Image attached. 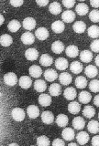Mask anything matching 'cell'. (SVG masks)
I'll return each instance as SVG.
<instances>
[{"mask_svg":"<svg viewBox=\"0 0 99 146\" xmlns=\"http://www.w3.org/2000/svg\"><path fill=\"white\" fill-rule=\"evenodd\" d=\"M11 116H12L13 120H14V121H24V119L26 117V113H25L23 109H21L19 107H16V108H14L12 110Z\"/></svg>","mask_w":99,"mask_h":146,"instance_id":"obj_1","label":"cell"},{"mask_svg":"<svg viewBox=\"0 0 99 146\" xmlns=\"http://www.w3.org/2000/svg\"><path fill=\"white\" fill-rule=\"evenodd\" d=\"M19 79H17V75L14 72H8L4 76V82L7 86H15L17 82H19Z\"/></svg>","mask_w":99,"mask_h":146,"instance_id":"obj_2","label":"cell"},{"mask_svg":"<svg viewBox=\"0 0 99 146\" xmlns=\"http://www.w3.org/2000/svg\"><path fill=\"white\" fill-rule=\"evenodd\" d=\"M35 35L32 34V32H30V31H26L24 32L23 34L21 35V41H22V43L25 44V45H31V44H33L34 43V41H35Z\"/></svg>","mask_w":99,"mask_h":146,"instance_id":"obj_3","label":"cell"},{"mask_svg":"<svg viewBox=\"0 0 99 146\" xmlns=\"http://www.w3.org/2000/svg\"><path fill=\"white\" fill-rule=\"evenodd\" d=\"M49 36H50L49 30L46 29V27H40L38 29H36V31H35V36L39 40H41V41L46 40L49 38Z\"/></svg>","mask_w":99,"mask_h":146,"instance_id":"obj_4","label":"cell"},{"mask_svg":"<svg viewBox=\"0 0 99 146\" xmlns=\"http://www.w3.org/2000/svg\"><path fill=\"white\" fill-rule=\"evenodd\" d=\"M75 19V13L71 10V9H67L62 13V20L65 23H72Z\"/></svg>","mask_w":99,"mask_h":146,"instance_id":"obj_5","label":"cell"},{"mask_svg":"<svg viewBox=\"0 0 99 146\" xmlns=\"http://www.w3.org/2000/svg\"><path fill=\"white\" fill-rule=\"evenodd\" d=\"M62 139H64L65 141H71L74 139L75 137V132L74 131L73 128H69V127H65L64 131L62 132Z\"/></svg>","mask_w":99,"mask_h":146,"instance_id":"obj_6","label":"cell"},{"mask_svg":"<svg viewBox=\"0 0 99 146\" xmlns=\"http://www.w3.org/2000/svg\"><path fill=\"white\" fill-rule=\"evenodd\" d=\"M44 78L46 80L52 82L56 80L59 78V76H58V73L55 70H53V68H48V70L44 71Z\"/></svg>","mask_w":99,"mask_h":146,"instance_id":"obj_7","label":"cell"},{"mask_svg":"<svg viewBox=\"0 0 99 146\" xmlns=\"http://www.w3.org/2000/svg\"><path fill=\"white\" fill-rule=\"evenodd\" d=\"M36 25H37V23H36V20L34 19L33 17H26L25 19L23 20V23H22V26L25 29H27L28 31H31L32 29H34L36 27Z\"/></svg>","mask_w":99,"mask_h":146,"instance_id":"obj_8","label":"cell"},{"mask_svg":"<svg viewBox=\"0 0 99 146\" xmlns=\"http://www.w3.org/2000/svg\"><path fill=\"white\" fill-rule=\"evenodd\" d=\"M59 81L62 85H64V86H67L72 83V81H73V77L68 72H62L59 75Z\"/></svg>","mask_w":99,"mask_h":146,"instance_id":"obj_9","label":"cell"},{"mask_svg":"<svg viewBox=\"0 0 99 146\" xmlns=\"http://www.w3.org/2000/svg\"><path fill=\"white\" fill-rule=\"evenodd\" d=\"M52 29L54 33L60 34L62 33L65 29V25L64 22L62 20H56L52 24Z\"/></svg>","mask_w":99,"mask_h":146,"instance_id":"obj_10","label":"cell"},{"mask_svg":"<svg viewBox=\"0 0 99 146\" xmlns=\"http://www.w3.org/2000/svg\"><path fill=\"white\" fill-rule=\"evenodd\" d=\"M19 84L20 86V88L24 90H28L30 88L31 85H32V80H31L30 77L29 76H21L19 78Z\"/></svg>","mask_w":99,"mask_h":146,"instance_id":"obj_11","label":"cell"},{"mask_svg":"<svg viewBox=\"0 0 99 146\" xmlns=\"http://www.w3.org/2000/svg\"><path fill=\"white\" fill-rule=\"evenodd\" d=\"M25 57L29 61H34L39 58V51L34 48H28L25 52Z\"/></svg>","mask_w":99,"mask_h":146,"instance_id":"obj_12","label":"cell"},{"mask_svg":"<svg viewBox=\"0 0 99 146\" xmlns=\"http://www.w3.org/2000/svg\"><path fill=\"white\" fill-rule=\"evenodd\" d=\"M39 103L41 105L42 107H48L52 104V96L49 94L42 93L39 96Z\"/></svg>","mask_w":99,"mask_h":146,"instance_id":"obj_13","label":"cell"},{"mask_svg":"<svg viewBox=\"0 0 99 146\" xmlns=\"http://www.w3.org/2000/svg\"><path fill=\"white\" fill-rule=\"evenodd\" d=\"M64 96L66 100H73L76 98V96H77V91H76L75 88H74V87H69V88H66L64 90Z\"/></svg>","mask_w":99,"mask_h":146,"instance_id":"obj_14","label":"cell"},{"mask_svg":"<svg viewBox=\"0 0 99 146\" xmlns=\"http://www.w3.org/2000/svg\"><path fill=\"white\" fill-rule=\"evenodd\" d=\"M72 125H73L74 129L81 131L85 127V121L84 120L83 117H75L73 120Z\"/></svg>","mask_w":99,"mask_h":146,"instance_id":"obj_15","label":"cell"},{"mask_svg":"<svg viewBox=\"0 0 99 146\" xmlns=\"http://www.w3.org/2000/svg\"><path fill=\"white\" fill-rule=\"evenodd\" d=\"M65 53L69 58H76L80 54L79 48L75 45H70L65 48Z\"/></svg>","mask_w":99,"mask_h":146,"instance_id":"obj_16","label":"cell"},{"mask_svg":"<svg viewBox=\"0 0 99 146\" xmlns=\"http://www.w3.org/2000/svg\"><path fill=\"white\" fill-rule=\"evenodd\" d=\"M41 121L45 124H52L54 121V115L50 111H45L41 113Z\"/></svg>","mask_w":99,"mask_h":146,"instance_id":"obj_17","label":"cell"},{"mask_svg":"<svg viewBox=\"0 0 99 146\" xmlns=\"http://www.w3.org/2000/svg\"><path fill=\"white\" fill-rule=\"evenodd\" d=\"M75 12L77 13V15L83 17L89 12V7L85 3H79L75 7Z\"/></svg>","mask_w":99,"mask_h":146,"instance_id":"obj_18","label":"cell"},{"mask_svg":"<svg viewBox=\"0 0 99 146\" xmlns=\"http://www.w3.org/2000/svg\"><path fill=\"white\" fill-rule=\"evenodd\" d=\"M78 100H79V102L83 103V104H87L91 102L92 100V95L90 94L88 91L86 90H83L81 91L78 95Z\"/></svg>","mask_w":99,"mask_h":146,"instance_id":"obj_19","label":"cell"},{"mask_svg":"<svg viewBox=\"0 0 99 146\" xmlns=\"http://www.w3.org/2000/svg\"><path fill=\"white\" fill-rule=\"evenodd\" d=\"M79 56H80L81 61L84 62V63L91 62L92 59H93V57H94L92 51H90V50H87V49L83 50V51L79 54Z\"/></svg>","mask_w":99,"mask_h":146,"instance_id":"obj_20","label":"cell"},{"mask_svg":"<svg viewBox=\"0 0 99 146\" xmlns=\"http://www.w3.org/2000/svg\"><path fill=\"white\" fill-rule=\"evenodd\" d=\"M54 65H55V68H57V70H66L67 68H68L69 63H68V60H67L66 58H57L56 60H55Z\"/></svg>","mask_w":99,"mask_h":146,"instance_id":"obj_21","label":"cell"},{"mask_svg":"<svg viewBox=\"0 0 99 146\" xmlns=\"http://www.w3.org/2000/svg\"><path fill=\"white\" fill-rule=\"evenodd\" d=\"M27 114L30 119H36L39 115V110L36 105H29L27 108Z\"/></svg>","mask_w":99,"mask_h":146,"instance_id":"obj_22","label":"cell"},{"mask_svg":"<svg viewBox=\"0 0 99 146\" xmlns=\"http://www.w3.org/2000/svg\"><path fill=\"white\" fill-rule=\"evenodd\" d=\"M89 134L85 131H80L79 133L76 135V141L77 143L80 145H84L89 141Z\"/></svg>","mask_w":99,"mask_h":146,"instance_id":"obj_23","label":"cell"},{"mask_svg":"<svg viewBox=\"0 0 99 146\" xmlns=\"http://www.w3.org/2000/svg\"><path fill=\"white\" fill-rule=\"evenodd\" d=\"M64 49H65L64 44L62 43V41L57 40L52 44V52L55 54H61L64 52Z\"/></svg>","mask_w":99,"mask_h":146,"instance_id":"obj_24","label":"cell"},{"mask_svg":"<svg viewBox=\"0 0 99 146\" xmlns=\"http://www.w3.org/2000/svg\"><path fill=\"white\" fill-rule=\"evenodd\" d=\"M39 63L40 65H42L44 67H49L53 63V58L51 55H49L47 53L42 54L39 58Z\"/></svg>","mask_w":99,"mask_h":146,"instance_id":"obj_25","label":"cell"},{"mask_svg":"<svg viewBox=\"0 0 99 146\" xmlns=\"http://www.w3.org/2000/svg\"><path fill=\"white\" fill-rule=\"evenodd\" d=\"M55 122L59 127L65 128L69 122V118L67 117L65 114H59V115L56 117Z\"/></svg>","mask_w":99,"mask_h":146,"instance_id":"obj_26","label":"cell"},{"mask_svg":"<svg viewBox=\"0 0 99 146\" xmlns=\"http://www.w3.org/2000/svg\"><path fill=\"white\" fill-rule=\"evenodd\" d=\"M29 73L32 78H39L42 75V70L38 65H32L29 68Z\"/></svg>","mask_w":99,"mask_h":146,"instance_id":"obj_27","label":"cell"},{"mask_svg":"<svg viewBox=\"0 0 99 146\" xmlns=\"http://www.w3.org/2000/svg\"><path fill=\"white\" fill-rule=\"evenodd\" d=\"M70 70L74 74H79L83 71V65L80 61H73L70 64Z\"/></svg>","mask_w":99,"mask_h":146,"instance_id":"obj_28","label":"cell"},{"mask_svg":"<svg viewBox=\"0 0 99 146\" xmlns=\"http://www.w3.org/2000/svg\"><path fill=\"white\" fill-rule=\"evenodd\" d=\"M49 92L51 96H54V97H57L59 96L62 92V88L61 85L58 83H52L51 86L49 87Z\"/></svg>","mask_w":99,"mask_h":146,"instance_id":"obj_29","label":"cell"},{"mask_svg":"<svg viewBox=\"0 0 99 146\" xmlns=\"http://www.w3.org/2000/svg\"><path fill=\"white\" fill-rule=\"evenodd\" d=\"M83 115L87 119H92L96 115V110L91 105H86L83 109Z\"/></svg>","mask_w":99,"mask_h":146,"instance_id":"obj_30","label":"cell"},{"mask_svg":"<svg viewBox=\"0 0 99 146\" xmlns=\"http://www.w3.org/2000/svg\"><path fill=\"white\" fill-rule=\"evenodd\" d=\"M49 11L51 12L52 15H59L62 12V7L61 4L58 2H52L49 5Z\"/></svg>","mask_w":99,"mask_h":146,"instance_id":"obj_31","label":"cell"},{"mask_svg":"<svg viewBox=\"0 0 99 146\" xmlns=\"http://www.w3.org/2000/svg\"><path fill=\"white\" fill-rule=\"evenodd\" d=\"M73 29L75 33L81 34V33H84V32L86 30V25H85V23L83 21H76L74 22Z\"/></svg>","mask_w":99,"mask_h":146,"instance_id":"obj_32","label":"cell"},{"mask_svg":"<svg viewBox=\"0 0 99 146\" xmlns=\"http://www.w3.org/2000/svg\"><path fill=\"white\" fill-rule=\"evenodd\" d=\"M84 73H85V76L90 78V79H92V78H94L97 75V73H98L97 68L96 66L89 65L84 68Z\"/></svg>","mask_w":99,"mask_h":146,"instance_id":"obj_33","label":"cell"},{"mask_svg":"<svg viewBox=\"0 0 99 146\" xmlns=\"http://www.w3.org/2000/svg\"><path fill=\"white\" fill-rule=\"evenodd\" d=\"M87 33L90 38L97 39L99 38V27L96 25L90 26L87 29Z\"/></svg>","mask_w":99,"mask_h":146,"instance_id":"obj_34","label":"cell"},{"mask_svg":"<svg viewBox=\"0 0 99 146\" xmlns=\"http://www.w3.org/2000/svg\"><path fill=\"white\" fill-rule=\"evenodd\" d=\"M87 130L90 131V133L96 134L99 131V122L97 121H90L87 124Z\"/></svg>","mask_w":99,"mask_h":146,"instance_id":"obj_35","label":"cell"},{"mask_svg":"<svg viewBox=\"0 0 99 146\" xmlns=\"http://www.w3.org/2000/svg\"><path fill=\"white\" fill-rule=\"evenodd\" d=\"M34 89L38 92H43L47 89V84L43 80H37L34 82Z\"/></svg>","mask_w":99,"mask_h":146,"instance_id":"obj_36","label":"cell"},{"mask_svg":"<svg viewBox=\"0 0 99 146\" xmlns=\"http://www.w3.org/2000/svg\"><path fill=\"white\" fill-rule=\"evenodd\" d=\"M21 27V24L19 20L17 19H12L11 21H9L7 25V29H9V31L13 32V33H15V32L19 31Z\"/></svg>","mask_w":99,"mask_h":146,"instance_id":"obj_37","label":"cell"},{"mask_svg":"<svg viewBox=\"0 0 99 146\" xmlns=\"http://www.w3.org/2000/svg\"><path fill=\"white\" fill-rule=\"evenodd\" d=\"M12 43H13V38L10 35L3 34L1 36V38H0V44H1L3 47H9Z\"/></svg>","mask_w":99,"mask_h":146,"instance_id":"obj_38","label":"cell"},{"mask_svg":"<svg viewBox=\"0 0 99 146\" xmlns=\"http://www.w3.org/2000/svg\"><path fill=\"white\" fill-rule=\"evenodd\" d=\"M68 111L71 114H77L81 111V104L76 102H72L68 104Z\"/></svg>","mask_w":99,"mask_h":146,"instance_id":"obj_39","label":"cell"},{"mask_svg":"<svg viewBox=\"0 0 99 146\" xmlns=\"http://www.w3.org/2000/svg\"><path fill=\"white\" fill-rule=\"evenodd\" d=\"M87 80L86 78L84 77V76H78L77 78L75 79V86L76 88L78 89H84L85 87L87 86Z\"/></svg>","mask_w":99,"mask_h":146,"instance_id":"obj_40","label":"cell"},{"mask_svg":"<svg viewBox=\"0 0 99 146\" xmlns=\"http://www.w3.org/2000/svg\"><path fill=\"white\" fill-rule=\"evenodd\" d=\"M36 144L39 145V146H48L51 144V141H50L49 138L47 136L45 135H41L37 138V143Z\"/></svg>","mask_w":99,"mask_h":146,"instance_id":"obj_41","label":"cell"},{"mask_svg":"<svg viewBox=\"0 0 99 146\" xmlns=\"http://www.w3.org/2000/svg\"><path fill=\"white\" fill-rule=\"evenodd\" d=\"M89 19L94 23L99 22V10L98 9H94L89 13Z\"/></svg>","mask_w":99,"mask_h":146,"instance_id":"obj_42","label":"cell"},{"mask_svg":"<svg viewBox=\"0 0 99 146\" xmlns=\"http://www.w3.org/2000/svg\"><path fill=\"white\" fill-rule=\"evenodd\" d=\"M89 89L92 92H99V80H93L90 81L89 83Z\"/></svg>","mask_w":99,"mask_h":146,"instance_id":"obj_43","label":"cell"},{"mask_svg":"<svg viewBox=\"0 0 99 146\" xmlns=\"http://www.w3.org/2000/svg\"><path fill=\"white\" fill-rule=\"evenodd\" d=\"M90 48H91V50L96 53H99V39H94L93 42L91 43V46H90Z\"/></svg>","mask_w":99,"mask_h":146,"instance_id":"obj_44","label":"cell"},{"mask_svg":"<svg viewBox=\"0 0 99 146\" xmlns=\"http://www.w3.org/2000/svg\"><path fill=\"white\" fill-rule=\"evenodd\" d=\"M62 5H64V7H66L67 9H71L72 7H74V6L75 5V1L74 0H64V1H62Z\"/></svg>","mask_w":99,"mask_h":146,"instance_id":"obj_45","label":"cell"},{"mask_svg":"<svg viewBox=\"0 0 99 146\" xmlns=\"http://www.w3.org/2000/svg\"><path fill=\"white\" fill-rule=\"evenodd\" d=\"M52 144L54 145V146H64L65 145V143H64V140H62L60 138H57V139H55L54 141H52Z\"/></svg>","mask_w":99,"mask_h":146,"instance_id":"obj_46","label":"cell"},{"mask_svg":"<svg viewBox=\"0 0 99 146\" xmlns=\"http://www.w3.org/2000/svg\"><path fill=\"white\" fill-rule=\"evenodd\" d=\"M24 3V1H22V0H20V1H14V0H12V1H9V4L12 5L14 7H19L20 6H22Z\"/></svg>","mask_w":99,"mask_h":146,"instance_id":"obj_47","label":"cell"},{"mask_svg":"<svg viewBox=\"0 0 99 146\" xmlns=\"http://www.w3.org/2000/svg\"><path fill=\"white\" fill-rule=\"evenodd\" d=\"M91 143L94 146H99V135H96L92 138Z\"/></svg>","mask_w":99,"mask_h":146,"instance_id":"obj_48","label":"cell"},{"mask_svg":"<svg viewBox=\"0 0 99 146\" xmlns=\"http://www.w3.org/2000/svg\"><path fill=\"white\" fill-rule=\"evenodd\" d=\"M36 3H37V5H39V6H40V7H46L47 5H50V2L48 1V0H37Z\"/></svg>","mask_w":99,"mask_h":146,"instance_id":"obj_49","label":"cell"},{"mask_svg":"<svg viewBox=\"0 0 99 146\" xmlns=\"http://www.w3.org/2000/svg\"><path fill=\"white\" fill-rule=\"evenodd\" d=\"M91 6L94 8H98L99 7V0H91L90 1Z\"/></svg>","mask_w":99,"mask_h":146,"instance_id":"obj_50","label":"cell"},{"mask_svg":"<svg viewBox=\"0 0 99 146\" xmlns=\"http://www.w3.org/2000/svg\"><path fill=\"white\" fill-rule=\"evenodd\" d=\"M94 104L96 105V106L99 107V95H96V97L94 98Z\"/></svg>","mask_w":99,"mask_h":146,"instance_id":"obj_51","label":"cell"},{"mask_svg":"<svg viewBox=\"0 0 99 146\" xmlns=\"http://www.w3.org/2000/svg\"><path fill=\"white\" fill-rule=\"evenodd\" d=\"M94 62H96V66H97V67H99V54H98L97 56H96V59H94Z\"/></svg>","mask_w":99,"mask_h":146,"instance_id":"obj_52","label":"cell"},{"mask_svg":"<svg viewBox=\"0 0 99 146\" xmlns=\"http://www.w3.org/2000/svg\"><path fill=\"white\" fill-rule=\"evenodd\" d=\"M0 25H3L4 24V21H5V17H4V16L3 15H1L0 16Z\"/></svg>","mask_w":99,"mask_h":146,"instance_id":"obj_53","label":"cell"},{"mask_svg":"<svg viewBox=\"0 0 99 146\" xmlns=\"http://www.w3.org/2000/svg\"><path fill=\"white\" fill-rule=\"evenodd\" d=\"M68 145L69 146H77V143H70Z\"/></svg>","mask_w":99,"mask_h":146,"instance_id":"obj_54","label":"cell"},{"mask_svg":"<svg viewBox=\"0 0 99 146\" xmlns=\"http://www.w3.org/2000/svg\"><path fill=\"white\" fill-rule=\"evenodd\" d=\"M8 145H9V146H12V145H15V146H17V145H19V144H17V143H9V144H8Z\"/></svg>","mask_w":99,"mask_h":146,"instance_id":"obj_55","label":"cell"},{"mask_svg":"<svg viewBox=\"0 0 99 146\" xmlns=\"http://www.w3.org/2000/svg\"><path fill=\"white\" fill-rule=\"evenodd\" d=\"M98 120H99V113H98Z\"/></svg>","mask_w":99,"mask_h":146,"instance_id":"obj_56","label":"cell"}]
</instances>
